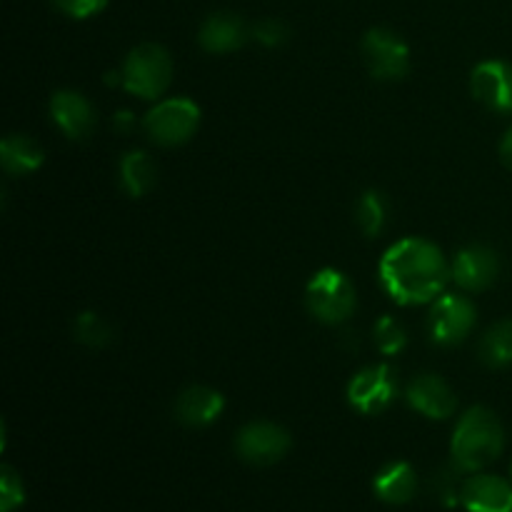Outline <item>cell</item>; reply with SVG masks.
<instances>
[{
	"mask_svg": "<svg viewBox=\"0 0 512 512\" xmlns=\"http://www.w3.org/2000/svg\"><path fill=\"white\" fill-rule=\"evenodd\" d=\"M200 125V108L190 98L160 100L143 118V130L155 145L175 148L188 143Z\"/></svg>",
	"mask_w": 512,
	"mask_h": 512,
	"instance_id": "5b68a950",
	"label": "cell"
},
{
	"mask_svg": "<svg viewBox=\"0 0 512 512\" xmlns=\"http://www.w3.org/2000/svg\"><path fill=\"white\" fill-rule=\"evenodd\" d=\"M475 318H478V310L465 295H440L428 315L430 340L435 345H443V348H453L468 338L470 330L475 328Z\"/></svg>",
	"mask_w": 512,
	"mask_h": 512,
	"instance_id": "8992f818",
	"label": "cell"
},
{
	"mask_svg": "<svg viewBox=\"0 0 512 512\" xmlns=\"http://www.w3.org/2000/svg\"><path fill=\"white\" fill-rule=\"evenodd\" d=\"M460 505L468 512H512V485L498 475L475 473L465 478Z\"/></svg>",
	"mask_w": 512,
	"mask_h": 512,
	"instance_id": "4fadbf2b",
	"label": "cell"
},
{
	"mask_svg": "<svg viewBox=\"0 0 512 512\" xmlns=\"http://www.w3.org/2000/svg\"><path fill=\"white\" fill-rule=\"evenodd\" d=\"M500 158H503V163L512 170V128L503 135V140H500Z\"/></svg>",
	"mask_w": 512,
	"mask_h": 512,
	"instance_id": "4316f807",
	"label": "cell"
},
{
	"mask_svg": "<svg viewBox=\"0 0 512 512\" xmlns=\"http://www.w3.org/2000/svg\"><path fill=\"white\" fill-rule=\"evenodd\" d=\"M225 398L208 385H190L175 400V418L188 428H208L223 415Z\"/></svg>",
	"mask_w": 512,
	"mask_h": 512,
	"instance_id": "9a60e30c",
	"label": "cell"
},
{
	"mask_svg": "<svg viewBox=\"0 0 512 512\" xmlns=\"http://www.w3.org/2000/svg\"><path fill=\"white\" fill-rule=\"evenodd\" d=\"M253 38L260 40L263 45H268V48H278V45H283L285 40H288V25L280 23V20L275 18H268L263 20V23L255 25Z\"/></svg>",
	"mask_w": 512,
	"mask_h": 512,
	"instance_id": "484cf974",
	"label": "cell"
},
{
	"mask_svg": "<svg viewBox=\"0 0 512 512\" xmlns=\"http://www.w3.org/2000/svg\"><path fill=\"white\" fill-rule=\"evenodd\" d=\"M373 493L375 498L388 505L410 503L418 493V475H415L413 465L405 460H395V463L380 468L373 480Z\"/></svg>",
	"mask_w": 512,
	"mask_h": 512,
	"instance_id": "e0dca14e",
	"label": "cell"
},
{
	"mask_svg": "<svg viewBox=\"0 0 512 512\" xmlns=\"http://www.w3.org/2000/svg\"><path fill=\"white\" fill-rule=\"evenodd\" d=\"M355 215H358L360 230H363L368 238H378L390 218L388 198H385L383 193H378V190H368V193L360 195Z\"/></svg>",
	"mask_w": 512,
	"mask_h": 512,
	"instance_id": "44dd1931",
	"label": "cell"
},
{
	"mask_svg": "<svg viewBox=\"0 0 512 512\" xmlns=\"http://www.w3.org/2000/svg\"><path fill=\"white\" fill-rule=\"evenodd\" d=\"M0 163L5 173L28 175L43 165V148L28 135H8L0 143Z\"/></svg>",
	"mask_w": 512,
	"mask_h": 512,
	"instance_id": "d6986e66",
	"label": "cell"
},
{
	"mask_svg": "<svg viewBox=\"0 0 512 512\" xmlns=\"http://www.w3.org/2000/svg\"><path fill=\"white\" fill-rule=\"evenodd\" d=\"M305 305L320 323L340 325L355 313L358 295L348 275L335 268H323L310 278L305 288Z\"/></svg>",
	"mask_w": 512,
	"mask_h": 512,
	"instance_id": "277c9868",
	"label": "cell"
},
{
	"mask_svg": "<svg viewBox=\"0 0 512 512\" xmlns=\"http://www.w3.org/2000/svg\"><path fill=\"white\" fill-rule=\"evenodd\" d=\"M25 503V485L18 470L10 465L0 468V512H15Z\"/></svg>",
	"mask_w": 512,
	"mask_h": 512,
	"instance_id": "cb8c5ba5",
	"label": "cell"
},
{
	"mask_svg": "<svg viewBox=\"0 0 512 512\" xmlns=\"http://www.w3.org/2000/svg\"><path fill=\"white\" fill-rule=\"evenodd\" d=\"M105 3H108V0H53V5L60 13H65L68 18L75 20L93 18L95 13H100V10L105 8Z\"/></svg>",
	"mask_w": 512,
	"mask_h": 512,
	"instance_id": "d4e9b609",
	"label": "cell"
},
{
	"mask_svg": "<svg viewBox=\"0 0 512 512\" xmlns=\"http://www.w3.org/2000/svg\"><path fill=\"white\" fill-rule=\"evenodd\" d=\"M470 90L490 110L512 113V65L505 60H485L475 65Z\"/></svg>",
	"mask_w": 512,
	"mask_h": 512,
	"instance_id": "8fae6325",
	"label": "cell"
},
{
	"mask_svg": "<svg viewBox=\"0 0 512 512\" xmlns=\"http://www.w3.org/2000/svg\"><path fill=\"white\" fill-rule=\"evenodd\" d=\"M290 445H293V440H290L288 430L268 423V420L248 423L235 435V453L240 455V460L250 465H260V468L283 460L288 455Z\"/></svg>",
	"mask_w": 512,
	"mask_h": 512,
	"instance_id": "ba28073f",
	"label": "cell"
},
{
	"mask_svg": "<svg viewBox=\"0 0 512 512\" xmlns=\"http://www.w3.org/2000/svg\"><path fill=\"white\" fill-rule=\"evenodd\" d=\"M123 88L143 100H155L173 80V58L158 43L135 45L123 63Z\"/></svg>",
	"mask_w": 512,
	"mask_h": 512,
	"instance_id": "3957f363",
	"label": "cell"
},
{
	"mask_svg": "<svg viewBox=\"0 0 512 512\" xmlns=\"http://www.w3.org/2000/svg\"><path fill=\"white\" fill-rule=\"evenodd\" d=\"M73 335L78 343L88 345V348H105L113 340V328H110L103 315L93 313V310H85V313H80L75 318Z\"/></svg>",
	"mask_w": 512,
	"mask_h": 512,
	"instance_id": "7402d4cb",
	"label": "cell"
},
{
	"mask_svg": "<svg viewBox=\"0 0 512 512\" xmlns=\"http://www.w3.org/2000/svg\"><path fill=\"white\" fill-rule=\"evenodd\" d=\"M133 125H135L133 113H128V110H123V113H115V128H120L123 133H128Z\"/></svg>",
	"mask_w": 512,
	"mask_h": 512,
	"instance_id": "83f0119b",
	"label": "cell"
},
{
	"mask_svg": "<svg viewBox=\"0 0 512 512\" xmlns=\"http://www.w3.org/2000/svg\"><path fill=\"white\" fill-rule=\"evenodd\" d=\"M363 55L373 78L395 83L410 70V48L395 30L373 28L363 38Z\"/></svg>",
	"mask_w": 512,
	"mask_h": 512,
	"instance_id": "52a82bcc",
	"label": "cell"
},
{
	"mask_svg": "<svg viewBox=\"0 0 512 512\" xmlns=\"http://www.w3.org/2000/svg\"><path fill=\"white\" fill-rule=\"evenodd\" d=\"M245 20L235 13H213L200 25L198 40L208 53H233L250 38Z\"/></svg>",
	"mask_w": 512,
	"mask_h": 512,
	"instance_id": "2e32d148",
	"label": "cell"
},
{
	"mask_svg": "<svg viewBox=\"0 0 512 512\" xmlns=\"http://www.w3.org/2000/svg\"><path fill=\"white\" fill-rule=\"evenodd\" d=\"M405 398H408L410 408L418 410L430 420H445L458 410L455 390L440 375L433 373H423L410 380Z\"/></svg>",
	"mask_w": 512,
	"mask_h": 512,
	"instance_id": "7c38bea8",
	"label": "cell"
},
{
	"mask_svg": "<svg viewBox=\"0 0 512 512\" xmlns=\"http://www.w3.org/2000/svg\"><path fill=\"white\" fill-rule=\"evenodd\" d=\"M398 393V380L390 365H370V368L355 373L348 385V400L358 413L378 415L388 408Z\"/></svg>",
	"mask_w": 512,
	"mask_h": 512,
	"instance_id": "9c48e42d",
	"label": "cell"
},
{
	"mask_svg": "<svg viewBox=\"0 0 512 512\" xmlns=\"http://www.w3.org/2000/svg\"><path fill=\"white\" fill-rule=\"evenodd\" d=\"M120 183L130 198H143L158 183V165L145 150H130L120 160Z\"/></svg>",
	"mask_w": 512,
	"mask_h": 512,
	"instance_id": "ac0fdd59",
	"label": "cell"
},
{
	"mask_svg": "<svg viewBox=\"0 0 512 512\" xmlns=\"http://www.w3.org/2000/svg\"><path fill=\"white\" fill-rule=\"evenodd\" d=\"M50 118L70 140H85L95 128L93 105L75 90H58L50 98Z\"/></svg>",
	"mask_w": 512,
	"mask_h": 512,
	"instance_id": "5bb4252c",
	"label": "cell"
},
{
	"mask_svg": "<svg viewBox=\"0 0 512 512\" xmlns=\"http://www.w3.org/2000/svg\"><path fill=\"white\" fill-rule=\"evenodd\" d=\"M450 273H453V283H458L468 293L488 290L500 275L498 253L488 245H470L455 255Z\"/></svg>",
	"mask_w": 512,
	"mask_h": 512,
	"instance_id": "30bf717a",
	"label": "cell"
},
{
	"mask_svg": "<svg viewBox=\"0 0 512 512\" xmlns=\"http://www.w3.org/2000/svg\"><path fill=\"white\" fill-rule=\"evenodd\" d=\"M480 360L490 368H505L512 363V320L495 323L480 343Z\"/></svg>",
	"mask_w": 512,
	"mask_h": 512,
	"instance_id": "ffe728a7",
	"label": "cell"
},
{
	"mask_svg": "<svg viewBox=\"0 0 512 512\" xmlns=\"http://www.w3.org/2000/svg\"><path fill=\"white\" fill-rule=\"evenodd\" d=\"M505 448V430L498 415L488 408H470L458 420L450 443L453 465L463 473H480L500 458Z\"/></svg>",
	"mask_w": 512,
	"mask_h": 512,
	"instance_id": "7a4b0ae2",
	"label": "cell"
},
{
	"mask_svg": "<svg viewBox=\"0 0 512 512\" xmlns=\"http://www.w3.org/2000/svg\"><path fill=\"white\" fill-rule=\"evenodd\" d=\"M375 345L380 348L383 355H398L403 353L405 345H408V335H405V328L395 318L385 315L375 323Z\"/></svg>",
	"mask_w": 512,
	"mask_h": 512,
	"instance_id": "603a6c76",
	"label": "cell"
},
{
	"mask_svg": "<svg viewBox=\"0 0 512 512\" xmlns=\"http://www.w3.org/2000/svg\"><path fill=\"white\" fill-rule=\"evenodd\" d=\"M380 280L395 303L423 305L443 295L453 273L438 245L423 238H405L385 250Z\"/></svg>",
	"mask_w": 512,
	"mask_h": 512,
	"instance_id": "6da1fadb",
	"label": "cell"
}]
</instances>
